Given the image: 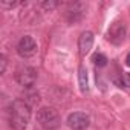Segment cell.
Returning <instances> with one entry per match:
<instances>
[{
	"mask_svg": "<svg viewBox=\"0 0 130 130\" xmlns=\"http://www.w3.org/2000/svg\"><path fill=\"white\" fill-rule=\"evenodd\" d=\"M9 125L14 130H25L28 127V122L31 119V107L23 100H15L9 106L8 112Z\"/></svg>",
	"mask_w": 130,
	"mask_h": 130,
	"instance_id": "cell-1",
	"label": "cell"
},
{
	"mask_svg": "<svg viewBox=\"0 0 130 130\" xmlns=\"http://www.w3.org/2000/svg\"><path fill=\"white\" fill-rule=\"evenodd\" d=\"M37 121L44 130H55L60 125V115L54 107H41L37 112Z\"/></svg>",
	"mask_w": 130,
	"mask_h": 130,
	"instance_id": "cell-2",
	"label": "cell"
},
{
	"mask_svg": "<svg viewBox=\"0 0 130 130\" xmlns=\"http://www.w3.org/2000/svg\"><path fill=\"white\" fill-rule=\"evenodd\" d=\"M15 80L23 87H32L37 80V72L31 66H22L15 71Z\"/></svg>",
	"mask_w": 130,
	"mask_h": 130,
	"instance_id": "cell-3",
	"label": "cell"
},
{
	"mask_svg": "<svg viewBox=\"0 0 130 130\" xmlns=\"http://www.w3.org/2000/svg\"><path fill=\"white\" fill-rule=\"evenodd\" d=\"M17 52L23 57V58H28V57H32L35 52H37V43L35 40L31 37V35H25L19 40L17 43Z\"/></svg>",
	"mask_w": 130,
	"mask_h": 130,
	"instance_id": "cell-4",
	"label": "cell"
},
{
	"mask_svg": "<svg viewBox=\"0 0 130 130\" xmlns=\"http://www.w3.org/2000/svg\"><path fill=\"white\" fill-rule=\"evenodd\" d=\"M68 125L72 130H84L89 125V116L83 112H74L68 116Z\"/></svg>",
	"mask_w": 130,
	"mask_h": 130,
	"instance_id": "cell-5",
	"label": "cell"
},
{
	"mask_svg": "<svg viewBox=\"0 0 130 130\" xmlns=\"http://www.w3.org/2000/svg\"><path fill=\"white\" fill-rule=\"evenodd\" d=\"M124 37H125V26H124V23L116 22V23H113V25L109 28L107 38H109L110 43H113V44H119V43H122Z\"/></svg>",
	"mask_w": 130,
	"mask_h": 130,
	"instance_id": "cell-6",
	"label": "cell"
},
{
	"mask_svg": "<svg viewBox=\"0 0 130 130\" xmlns=\"http://www.w3.org/2000/svg\"><path fill=\"white\" fill-rule=\"evenodd\" d=\"M92 46H93V34H92L90 31L83 32V34L80 35V38H78V49H80V55H81V57H86V55L90 52Z\"/></svg>",
	"mask_w": 130,
	"mask_h": 130,
	"instance_id": "cell-7",
	"label": "cell"
},
{
	"mask_svg": "<svg viewBox=\"0 0 130 130\" xmlns=\"http://www.w3.org/2000/svg\"><path fill=\"white\" fill-rule=\"evenodd\" d=\"M78 81H80V89L83 93H86L89 90V83H87V72L84 66H80L78 69Z\"/></svg>",
	"mask_w": 130,
	"mask_h": 130,
	"instance_id": "cell-8",
	"label": "cell"
},
{
	"mask_svg": "<svg viewBox=\"0 0 130 130\" xmlns=\"http://www.w3.org/2000/svg\"><path fill=\"white\" fill-rule=\"evenodd\" d=\"M107 57L104 55V54H101V52H98V54H95L93 55V63L96 64V66H100V68H103V66H106L107 64Z\"/></svg>",
	"mask_w": 130,
	"mask_h": 130,
	"instance_id": "cell-9",
	"label": "cell"
},
{
	"mask_svg": "<svg viewBox=\"0 0 130 130\" xmlns=\"http://www.w3.org/2000/svg\"><path fill=\"white\" fill-rule=\"evenodd\" d=\"M121 87L124 86V87H127V89H130V74L127 72V74H122L121 75Z\"/></svg>",
	"mask_w": 130,
	"mask_h": 130,
	"instance_id": "cell-10",
	"label": "cell"
},
{
	"mask_svg": "<svg viewBox=\"0 0 130 130\" xmlns=\"http://www.w3.org/2000/svg\"><path fill=\"white\" fill-rule=\"evenodd\" d=\"M15 5H17V2H5V0L0 2V6H2V8H12Z\"/></svg>",
	"mask_w": 130,
	"mask_h": 130,
	"instance_id": "cell-11",
	"label": "cell"
},
{
	"mask_svg": "<svg viewBox=\"0 0 130 130\" xmlns=\"http://www.w3.org/2000/svg\"><path fill=\"white\" fill-rule=\"evenodd\" d=\"M0 63H2V68H0V72H5V69H6V57L5 55H2L0 57Z\"/></svg>",
	"mask_w": 130,
	"mask_h": 130,
	"instance_id": "cell-12",
	"label": "cell"
},
{
	"mask_svg": "<svg viewBox=\"0 0 130 130\" xmlns=\"http://www.w3.org/2000/svg\"><path fill=\"white\" fill-rule=\"evenodd\" d=\"M125 64H127V66H130V52H128L127 57H125Z\"/></svg>",
	"mask_w": 130,
	"mask_h": 130,
	"instance_id": "cell-13",
	"label": "cell"
}]
</instances>
